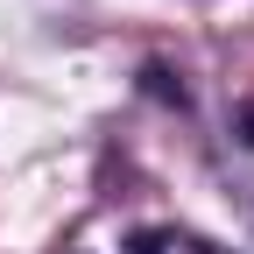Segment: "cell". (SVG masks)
Listing matches in <instances>:
<instances>
[{
  "mask_svg": "<svg viewBox=\"0 0 254 254\" xmlns=\"http://www.w3.org/2000/svg\"><path fill=\"white\" fill-rule=\"evenodd\" d=\"M233 127H240V141L254 148V99H240V106H233Z\"/></svg>",
  "mask_w": 254,
  "mask_h": 254,
  "instance_id": "obj_1",
  "label": "cell"
},
{
  "mask_svg": "<svg viewBox=\"0 0 254 254\" xmlns=\"http://www.w3.org/2000/svg\"><path fill=\"white\" fill-rule=\"evenodd\" d=\"M177 247H184V254H219V247H212V240H198V233H184Z\"/></svg>",
  "mask_w": 254,
  "mask_h": 254,
  "instance_id": "obj_2",
  "label": "cell"
}]
</instances>
